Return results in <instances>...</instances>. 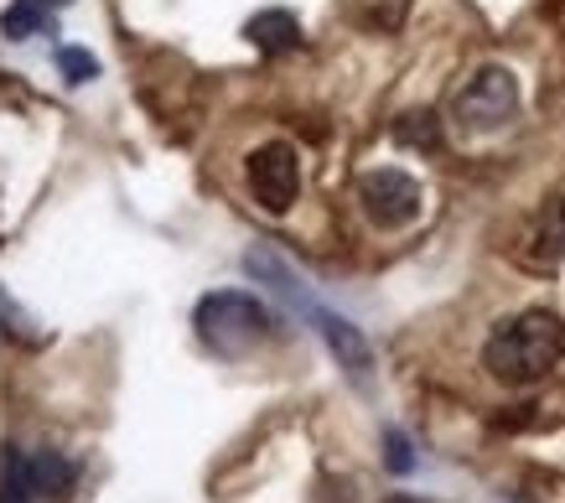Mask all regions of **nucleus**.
<instances>
[{
  "instance_id": "f257e3e1",
  "label": "nucleus",
  "mask_w": 565,
  "mask_h": 503,
  "mask_svg": "<svg viewBox=\"0 0 565 503\" xmlns=\"http://www.w3.org/2000/svg\"><path fill=\"white\" fill-rule=\"evenodd\" d=\"M565 358V322L545 307H530V312L498 322L493 338L482 343V368L493 374L498 384H540L550 368Z\"/></svg>"
},
{
  "instance_id": "f03ea898",
  "label": "nucleus",
  "mask_w": 565,
  "mask_h": 503,
  "mask_svg": "<svg viewBox=\"0 0 565 503\" xmlns=\"http://www.w3.org/2000/svg\"><path fill=\"white\" fill-rule=\"evenodd\" d=\"M192 328H198V338H203L213 353L239 358V353H249V347H259L265 338H270L275 317H270V307L249 291H213V296L198 301Z\"/></svg>"
},
{
  "instance_id": "7ed1b4c3",
  "label": "nucleus",
  "mask_w": 565,
  "mask_h": 503,
  "mask_svg": "<svg viewBox=\"0 0 565 503\" xmlns=\"http://www.w3.org/2000/svg\"><path fill=\"white\" fill-rule=\"evenodd\" d=\"M514 115H519V78L509 68H498V63L478 68L451 99V120L462 125L467 136H493Z\"/></svg>"
},
{
  "instance_id": "20e7f679",
  "label": "nucleus",
  "mask_w": 565,
  "mask_h": 503,
  "mask_svg": "<svg viewBox=\"0 0 565 503\" xmlns=\"http://www.w3.org/2000/svg\"><path fill=\"white\" fill-rule=\"evenodd\" d=\"M359 208H363V218L379 228H405L420 218L426 192H420V182H415L411 172H399V167H374V172L359 176Z\"/></svg>"
},
{
  "instance_id": "39448f33",
  "label": "nucleus",
  "mask_w": 565,
  "mask_h": 503,
  "mask_svg": "<svg viewBox=\"0 0 565 503\" xmlns=\"http://www.w3.org/2000/svg\"><path fill=\"white\" fill-rule=\"evenodd\" d=\"M249 192L265 213H286L301 192V157H296L291 140H265L249 151Z\"/></svg>"
},
{
  "instance_id": "423d86ee",
  "label": "nucleus",
  "mask_w": 565,
  "mask_h": 503,
  "mask_svg": "<svg viewBox=\"0 0 565 503\" xmlns=\"http://www.w3.org/2000/svg\"><path fill=\"white\" fill-rule=\"evenodd\" d=\"M311 322V328L322 332V343H327V353L338 358V368H348L353 379H369V368H374V353H369V343H363V332L348 322V317H338V312H327V307H317L311 301L307 312H301Z\"/></svg>"
},
{
  "instance_id": "0eeeda50",
  "label": "nucleus",
  "mask_w": 565,
  "mask_h": 503,
  "mask_svg": "<svg viewBox=\"0 0 565 503\" xmlns=\"http://www.w3.org/2000/svg\"><path fill=\"white\" fill-rule=\"evenodd\" d=\"M244 36H249L265 57H280V53H296V47H301V21H296L291 11H259V17H249Z\"/></svg>"
},
{
  "instance_id": "6e6552de",
  "label": "nucleus",
  "mask_w": 565,
  "mask_h": 503,
  "mask_svg": "<svg viewBox=\"0 0 565 503\" xmlns=\"http://www.w3.org/2000/svg\"><path fill=\"white\" fill-rule=\"evenodd\" d=\"M73 478H78V468H73L63 451H32V493L36 499H63V493H73Z\"/></svg>"
},
{
  "instance_id": "1a4fd4ad",
  "label": "nucleus",
  "mask_w": 565,
  "mask_h": 503,
  "mask_svg": "<svg viewBox=\"0 0 565 503\" xmlns=\"http://www.w3.org/2000/svg\"><path fill=\"white\" fill-rule=\"evenodd\" d=\"M32 457L21 447H0V503H32Z\"/></svg>"
},
{
  "instance_id": "9d476101",
  "label": "nucleus",
  "mask_w": 565,
  "mask_h": 503,
  "mask_svg": "<svg viewBox=\"0 0 565 503\" xmlns=\"http://www.w3.org/2000/svg\"><path fill=\"white\" fill-rule=\"evenodd\" d=\"M534 244H540V255H545V260H565V192H555L545 208H540Z\"/></svg>"
},
{
  "instance_id": "9b49d317",
  "label": "nucleus",
  "mask_w": 565,
  "mask_h": 503,
  "mask_svg": "<svg viewBox=\"0 0 565 503\" xmlns=\"http://www.w3.org/2000/svg\"><path fill=\"white\" fill-rule=\"evenodd\" d=\"M42 21H47V6H42V0H11V6L0 11V36L32 42V36L42 32Z\"/></svg>"
},
{
  "instance_id": "f8f14e48",
  "label": "nucleus",
  "mask_w": 565,
  "mask_h": 503,
  "mask_svg": "<svg viewBox=\"0 0 565 503\" xmlns=\"http://www.w3.org/2000/svg\"><path fill=\"white\" fill-rule=\"evenodd\" d=\"M394 140L415 146V151H436L441 146V120L430 109H411V115H399V125H394Z\"/></svg>"
},
{
  "instance_id": "ddd939ff",
  "label": "nucleus",
  "mask_w": 565,
  "mask_h": 503,
  "mask_svg": "<svg viewBox=\"0 0 565 503\" xmlns=\"http://www.w3.org/2000/svg\"><path fill=\"white\" fill-rule=\"evenodd\" d=\"M348 11H353V21H363L369 32H394V26L405 21V11H411V0H348Z\"/></svg>"
},
{
  "instance_id": "4468645a",
  "label": "nucleus",
  "mask_w": 565,
  "mask_h": 503,
  "mask_svg": "<svg viewBox=\"0 0 565 503\" xmlns=\"http://www.w3.org/2000/svg\"><path fill=\"white\" fill-rule=\"evenodd\" d=\"M57 68H63L68 84H88V78L99 73V57L84 53V47H63V53H57Z\"/></svg>"
},
{
  "instance_id": "2eb2a0df",
  "label": "nucleus",
  "mask_w": 565,
  "mask_h": 503,
  "mask_svg": "<svg viewBox=\"0 0 565 503\" xmlns=\"http://www.w3.org/2000/svg\"><path fill=\"white\" fill-rule=\"evenodd\" d=\"M384 462H390V472H411V468H415L405 431H384Z\"/></svg>"
},
{
  "instance_id": "dca6fc26",
  "label": "nucleus",
  "mask_w": 565,
  "mask_h": 503,
  "mask_svg": "<svg viewBox=\"0 0 565 503\" xmlns=\"http://www.w3.org/2000/svg\"><path fill=\"white\" fill-rule=\"evenodd\" d=\"M42 6H47V11H57V6H73V0H42Z\"/></svg>"
}]
</instances>
